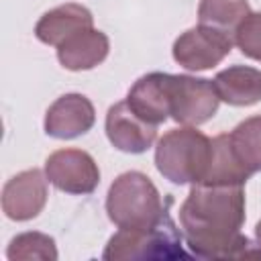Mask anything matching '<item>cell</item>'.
<instances>
[{
    "label": "cell",
    "mask_w": 261,
    "mask_h": 261,
    "mask_svg": "<svg viewBox=\"0 0 261 261\" xmlns=\"http://www.w3.org/2000/svg\"><path fill=\"white\" fill-rule=\"evenodd\" d=\"M245 224V186L192 184L179 206V226L188 249L204 259L261 255L241 232Z\"/></svg>",
    "instance_id": "1"
},
{
    "label": "cell",
    "mask_w": 261,
    "mask_h": 261,
    "mask_svg": "<svg viewBox=\"0 0 261 261\" xmlns=\"http://www.w3.org/2000/svg\"><path fill=\"white\" fill-rule=\"evenodd\" d=\"M106 214L118 228H149L167 210L149 175L143 171H124L108 188Z\"/></svg>",
    "instance_id": "2"
},
{
    "label": "cell",
    "mask_w": 261,
    "mask_h": 261,
    "mask_svg": "<svg viewBox=\"0 0 261 261\" xmlns=\"http://www.w3.org/2000/svg\"><path fill=\"white\" fill-rule=\"evenodd\" d=\"M212 155V139L196 126L167 130L155 147L157 171L175 186L198 184L206 175Z\"/></svg>",
    "instance_id": "3"
},
{
    "label": "cell",
    "mask_w": 261,
    "mask_h": 261,
    "mask_svg": "<svg viewBox=\"0 0 261 261\" xmlns=\"http://www.w3.org/2000/svg\"><path fill=\"white\" fill-rule=\"evenodd\" d=\"M106 261H173L190 259L181 245V232L177 230L169 212L149 228H118L108 239L102 253Z\"/></svg>",
    "instance_id": "4"
},
{
    "label": "cell",
    "mask_w": 261,
    "mask_h": 261,
    "mask_svg": "<svg viewBox=\"0 0 261 261\" xmlns=\"http://www.w3.org/2000/svg\"><path fill=\"white\" fill-rule=\"evenodd\" d=\"M220 106L212 80L188 73H169V118L181 126L208 122Z\"/></svg>",
    "instance_id": "5"
},
{
    "label": "cell",
    "mask_w": 261,
    "mask_h": 261,
    "mask_svg": "<svg viewBox=\"0 0 261 261\" xmlns=\"http://www.w3.org/2000/svg\"><path fill=\"white\" fill-rule=\"evenodd\" d=\"M234 39L214 27L198 24L184 31L171 47L173 61L188 71H204L216 67L230 51Z\"/></svg>",
    "instance_id": "6"
},
{
    "label": "cell",
    "mask_w": 261,
    "mask_h": 261,
    "mask_svg": "<svg viewBox=\"0 0 261 261\" xmlns=\"http://www.w3.org/2000/svg\"><path fill=\"white\" fill-rule=\"evenodd\" d=\"M45 175L53 188L73 196L92 194L100 184L96 159L84 149H57L45 161Z\"/></svg>",
    "instance_id": "7"
},
{
    "label": "cell",
    "mask_w": 261,
    "mask_h": 261,
    "mask_svg": "<svg viewBox=\"0 0 261 261\" xmlns=\"http://www.w3.org/2000/svg\"><path fill=\"white\" fill-rule=\"evenodd\" d=\"M47 175L33 167L12 175L2 188V212L14 222H27L39 216L47 204Z\"/></svg>",
    "instance_id": "8"
},
{
    "label": "cell",
    "mask_w": 261,
    "mask_h": 261,
    "mask_svg": "<svg viewBox=\"0 0 261 261\" xmlns=\"http://www.w3.org/2000/svg\"><path fill=\"white\" fill-rule=\"evenodd\" d=\"M104 130L114 149L130 155L145 153L157 141V126L139 118L128 106L126 98L108 108Z\"/></svg>",
    "instance_id": "9"
},
{
    "label": "cell",
    "mask_w": 261,
    "mask_h": 261,
    "mask_svg": "<svg viewBox=\"0 0 261 261\" xmlns=\"http://www.w3.org/2000/svg\"><path fill=\"white\" fill-rule=\"evenodd\" d=\"M96 122V110L88 96L71 92L59 96L45 112L43 128L53 139H75L86 135Z\"/></svg>",
    "instance_id": "10"
},
{
    "label": "cell",
    "mask_w": 261,
    "mask_h": 261,
    "mask_svg": "<svg viewBox=\"0 0 261 261\" xmlns=\"http://www.w3.org/2000/svg\"><path fill=\"white\" fill-rule=\"evenodd\" d=\"M126 102L139 118L159 126L169 118V73L151 71L141 75L130 86Z\"/></svg>",
    "instance_id": "11"
},
{
    "label": "cell",
    "mask_w": 261,
    "mask_h": 261,
    "mask_svg": "<svg viewBox=\"0 0 261 261\" xmlns=\"http://www.w3.org/2000/svg\"><path fill=\"white\" fill-rule=\"evenodd\" d=\"M55 49H57V59L65 69L86 71V69L98 67L108 57L110 41L106 33L90 27V29L75 31L65 41H61Z\"/></svg>",
    "instance_id": "12"
},
{
    "label": "cell",
    "mask_w": 261,
    "mask_h": 261,
    "mask_svg": "<svg viewBox=\"0 0 261 261\" xmlns=\"http://www.w3.org/2000/svg\"><path fill=\"white\" fill-rule=\"evenodd\" d=\"M90 27H94L92 12L82 4L69 2V4H61L57 8L47 10L35 24V37L45 45L57 47L75 31L90 29Z\"/></svg>",
    "instance_id": "13"
},
{
    "label": "cell",
    "mask_w": 261,
    "mask_h": 261,
    "mask_svg": "<svg viewBox=\"0 0 261 261\" xmlns=\"http://www.w3.org/2000/svg\"><path fill=\"white\" fill-rule=\"evenodd\" d=\"M214 86L222 102L230 106H253L261 102V69L251 65H230L214 75Z\"/></svg>",
    "instance_id": "14"
},
{
    "label": "cell",
    "mask_w": 261,
    "mask_h": 261,
    "mask_svg": "<svg viewBox=\"0 0 261 261\" xmlns=\"http://www.w3.org/2000/svg\"><path fill=\"white\" fill-rule=\"evenodd\" d=\"M253 173L237 159L228 133L216 135L212 139V155L206 169V175L198 184H214V186H245Z\"/></svg>",
    "instance_id": "15"
},
{
    "label": "cell",
    "mask_w": 261,
    "mask_h": 261,
    "mask_svg": "<svg viewBox=\"0 0 261 261\" xmlns=\"http://www.w3.org/2000/svg\"><path fill=\"white\" fill-rule=\"evenodd\" d=\"M251 12L247 0H200L198 20L200 24L214 27L234 39V31L241 20Z\"/></svg>",
    "instance_id": "16"
},
{
    "label": "cell",
    "mask_w": 261,
    "mask_h": 261,
    "mask_svg": "<svg viewBox=\"0 0 261 261\" xmlns=\"http://www.w3.org/2000/svg\"><path fill=\"white\" fill-rule=\"evenodd\" d=\"M230 147L237 159L251 171H261V114L249 116L239 122L230 133Z\"/></svg>",
    "instance_id": "17"
},
{
    "label": "cell",
    "mask_w": 261,
    "mask_h": 261,
    "mask_svg": "<svg viewBox=\"0 0 261 261\" xmlns=\"http://www.w3.org/2000/svg\"><path fill=\"white\" fill-rule=\"evenodd\" d=\"M6 257L10 261L16 259H41V261H55L57 255V247L53 237L45 234V232H20L16 234L6 249Z\"/></svg>",
    "instance_id": "18"
},
{
    "label": "cell",
    "mask_w": 261,
    "mask_h": 261,
    "mask_svg": "<svg viewBox=\"0 0 261 261\" xmlns=\"http://www.w3.org/2000/svg\"><path fill=\"white\" fill-rule=\"evenodd\" d=\"M234 45L249 59L261 61V12H249L234 31Z\"/></svg>",
    "instance_id": "19"
},
{
    "label": "cell",
    "mask_w": 261,
    "mask_h": 261,
    "mask_svg": "<svg viewBox=\"0 0 261 261\" xmlns=\"http://www.w3.org/2000/svg\"><path fill=\"white\" fill-rule=\"evenodd\" d=\"M255 241H257V247L261 249V220H259L257 226H255Z\"/></svg>",
    "instance_id": "20"
}]
</instances>
